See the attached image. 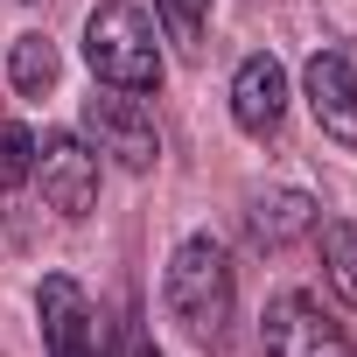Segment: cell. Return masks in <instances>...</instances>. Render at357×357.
<instances>
[{
	"mask_svg": "<svg viewBox=\"0 0 357 357\" xmlns=\"http://www.w3.org/2000/svg\"><path fill=\"white\" fill-rule=\"evenodd\" d=\"M161 301H168L175 322H183L190 343H225L231 308H238V280H231L225 245L204 238V231L183 238V245H175V259H168V273H161Z\"/></svg>",
	"mask_w": 357,
	"mask_h": 357,
	"instance_id": "1",
	"label": "cell"
},
{
	"mask_svg": "<svg viewBox=\"0 0 357 357\" xmlns=\"http://www.w3.org/2000/svg\"><path fill=\"white\" fill-rule=\"evenodd\" d=\"M84 63L98 84L112 91H154L161 84V50H154V22L133 0H98L84 22Z\"/></svg>",
	"mask_w": 357,
	"mask_h": 357,
	"instance_id": "2",
	"label": "cell"
},
{
	"mask_svg": "<svg viewBox=\"0 0 357 357\" xmlns=\"http://www.w3.org/2000/svg\"><path fill=\"white\" fill-rule=\"evenodd\" d=\"M84 140H91L98 154H112L119 168H133V175H147V168L161 161V133H154V112L140 105V91L98 84V91L84 98Z\"/></svg>",
	"mask_w": 357,
	"mask_h": 357,
	"instance_id": "3",
	"label": "cell"
},
{
	"mask_svg": "<svg viewBox=\"0 0 357 357\" xmlns=\"http://www.w3.org/2000/svg\"><path fill=\"white\" fill-rule=\"evenodd\" d=\"M266 357H357V350H350L343 322L322 315L315 294L287 287V294L266 301Z\"/></svg>",
	"mask_w": 357,
	"mask_h": 357,
	"instance_id": "4",
	"label": "cell"
},
{
	"mask_svg": "<svg viewBox=\"0 0 357 357\" xmlns=\"http://www.w3.org/2000/svg\"><path fill=\"white\" fill-rule=\"evenodd\" d=\"M36 183H43V204L63 211V218H84L98 204V147L84 133H50L36 147Z\"/></svg>",
	"mask_w": 357,
	"mask_h": 357,
	"instance_id": "5",
	"label": "cell"
},
{
	"mask_svg": "<svg viewBox=\"0 0 357 357\" xmlns=\"http://www.w3.org/2000/svg\"><path fill=\"white\" fill-rule=\"evenodd\" d=\"M36 315H43V350L50 357H105V329H98V315H91V301L70 273L43 280Z\"/></svg>",
	"mask_w": 357,
	"mask_h": 357,
	"instance_id": "6",
	"label": "cell"
},
{
	"mask_svg": "<svg viewBox=\"0 0 357 357\" xmlns=\"http://www.w3.org/2000/svg\"><path fill=\"white\" fill-rule=\"evenodd\" d=\"M301 84H308L315 126H322L329 140L357 147V70H350V56H343V50H315L308 70H301Z\"/></svg>",
	"mask_w": 357,
	"mask_h": 357,
	"instance_id": "7",
	"label": "cell"
},
{
	"mask_svg": "<svg viewBox=\"0 0 357 357\" xmlns=\"http://www.w3.org/2000/svg\"><path fill=\"white\" fill-rule=\"evenodd\" d=\"M280 112H287V70H280V56H245L238 63V77H231V119H238V133H252V140H266L273 126H280Z\"/></svg>",
	"mask_w": 357,
	"mask_h": 357,
	"instance_id": "8",
	"label": "cell"
},
{
	"mask_svg": "<svg viewBox=\"0 0 357 357\" xmlns=\"http://www.w3.org/2000/svg\"><path fill=\"white\" fill-rule=\"evenodd\" d=\"M245 225H252V238L266 252H280V245H294V238L315 231V197H301V190H259L252 211H245Z\"/></svg>",
	"mask_w": 357,
	"mask_h": 357,
	"instance_id": "9",
	"label": "cell"
},
{
	"mask_svg": "<svg viewBox=\"0 0 357 357\" xmlns=\"http://www.w3.org/2000/svg\"><path fill=\"white\" fill-rule=\"evenodd\" d=\"M322 273H329L336 301L357 308V225H350V218H329V225H322Z\"/></svg>",
	"mask_w": 357,
	"mask_h": 357,
	"instance_id": "10",
	"label": "cell"
},
{
	"mask_svg": "<svg viewBox=\"0 0 357 357\" xmlns=\"http://www.w3.org/2000/svg\"><path fill=\"white\" fill-rule=\"evenodd\" d=\"M8 77H15L22 98H43V91L56 84V43H50V36H22V43L8 50Z\"/></svg>",
	"mask_w": 357,
	"mask_h": 357,
	"instance_id": "11",
	"label": "cell"
},
{
	"mask_svg": "<svg viewBox=\"0 0 357 357\" xmlns=\"http://www.w3.org/2000/svg\"><path fill=\"white\" fill-rule=\"evenodd\" d=\"M154 8H161V29H168V43H183V56H197V50H204L211 0H154Z\"/></svg>",
	"mask_w": 357,
	"mask_h": 357,
	"instance_id": "12",
	"label": "cell"
},
{
	"mask_svg": "<svg viewBox=\"0 0 357 357\" xmlns=\"http://www.w3.org/2000/svg\"><path fill=\"white\" fill-rule=\"evenodd\" d=\"M36 175V133L29 126H0V190H22Z\"/></svg>",
	"mask_w": 357,
	"mask_h": 357,
	"instance_id": "13",
	"label": "cell"
},
{
	"mask_svg": "<svg viewBox=\"0 0 357 357\" xmlns=\"http://www.w3.org/2000/svg\"><path fill=\"white\" fill-rule=\"evenodd\" d=\"M112 357H161V350H154V336L140 329V315H126V322H119V350H112Z\"/></svg>",
	"mask_w": 357,
	"mask_h": 357,
	"instance_id": "14",
	"label": "cell"
}]
</instances>
